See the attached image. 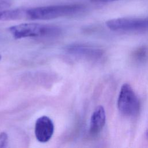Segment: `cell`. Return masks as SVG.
I'll use <instances>...</instances> for the list:
<instances>
[{
  "label": "cell",
  "instance_id": "cell-9",
  "mask_svg": "<svg viewBox=\"0 0 148 148\" xmlns=\"http://www.w3.org/2000/svg\"><path fill=\"white\" fill-rule=\"evenodd\" d=\"M147 49L146 47H140L134 53V58L138 61L144 60L147 54Z\"/></svg>",
  "mask_w": 148,
  "mask_h": 148
},
{
  "label": "cell",
  "instance_id": "cell-14",
  "mask_svg": "<svg viewBox=\"0 0 148 148\" xmlns=\"http://www.w3.org/2000/svg\"><path fill=\"white\" fill-rule=\"evenodd\" d=\"M1 58H2V57H1V55L0 54V60H1Z\"/></svg>",
  "mask_w": 148,
  "mask_h": 148
},
{
  "label": "cell",
  "instance_id": "cell-6",
  "mask_svg": "<svg viewBox=\"0 0 148 148\" xmlns=\"http://www.w3.org/2000/svg\"><path fill=\"white\" fill-rule=\"evenodd\" d=\"M67 51L75 56L89 59H97L102 55L100 49L78 45L68 46Z\"/></svg>",
  "mask_w": 148,
  "mask_h": 148
},
{
  "label": "cell",
  "instance_id": "cell-2",
  "mask_svg": "<svg viewBox=\"0 0 148 148\" xmlns=\"http://www.w3.org/2000/svg\"><path fill=\"white\" fill-rule=\"evenodd\" d=\"M8 31L15 39L29 37H47L58 35L59 27L36 23H22L8 28Z\"/></svg>",
  "mask_w": 148,
  "mask_h": 148
},
{
  "label": "cell",
  "instance_id": "cell-11",
  "mask_svg": "<svg viewBox=\"0 0 148 148\" xmlns=\"http://www.w3.org/2000/svg\"><path fill=\"white\" fill-rule=\"evenodd\" d=\"M10 1L8 0H0V10L7 9L11 6Z\"/></svg>",
  "mask_w": 148,
  "mask_h": 148
},
{
  "label": "cell",
  "instance_id": "cell-12",
  "mask_svg": "<svg viewBox=\"0 0 148 148\" xmlns=\"http://www.w3.org/2000/svg\"><path fill=\"white\" fill-rule=\"evenodd\" d=\"M89 1L95 3H105L113 2V1H119V0H89Z\"/></svg>",
  "mask_w": 148,
  "mask_h": 148
},
{
  "label": "cell",
  "instance_id": "cell-13",
  "mask_svg": "<svg viewBox=\"0 0 148 148\" xmlns=\"http://www.w3.org/2000/svg\"><path fill=\"white\" fill-rule=\"evenodd\" d=\"M146 138L148 139V128L147 129L146 132Z\"/></svg>",
  "mask_w": 148,
  "mask_h": 148
},
{
  "label": "cell",
  "instance_id": "cell-5",
  "mask_svg": "<svg viewBox=\"0 0 148 148\" xmlns=\"http://www.w3.org/2000/svg\"><path fill=\"white\" fill-rule=\"evenodd\" d=\"M54 131V123L49 117L42 116L36 120L34 132L35 137L39 142L46 143L49 141Z\"/></svg>",
  "mask_w": 148,
  "mask_h": 148
},
{
  "label": "cell",
  "instance_id": "cell-3",
  "mask_svg": "<svg viewBox=\"0 0 148 148\" xmlns=\"http://www.w3.org/2000/svg\"><path fill=\"white\" fill-rule=\"evenodd\" d=\"M117 107L121 114L126 116H136L140 109V102L132 87L124 84L117 99Z\"/></svg>",
  "mask_w": 148,
  "mask_h": 148
},
{
  "label": "cell",
  "instance_id": "cell-4",
  "mask_svg": "<svg viewBox=\"0 0 148 148\" xmlns=\"http://www.w3.org/2000/svg\"><path fill=\"white\" fill-rule=\"evenodd\" d=\"M108 28L114 31H136L148 30V17L144 18L121 17L106 22Z\"/></svg>",
  "mask_w": 148,
  "mask_h": 148
},
{
  "label": "cell",
  "instance_id": "cell-7",
  "mask_svg": "<svg viewBox=\"0 0 148 148\" xmlns=\"http://www.w3.org/2000/svg\"><path fill=\"white\" fill-rule=\"evenodd\" d=\"M106 121V113L102 106H98L93 112L90 123V132L92 135L99 134L103 128Z\"/></svg>",
  "mask_w": 148,
  "mask_h": 148
},
{
  "label": "cell",
  "instance_id": "cell-1",
  "mask_svg": "<svg viewBox=\"0 0 148 148\" xmlns=\"http://www.w3.org/2000/svg\"><path fill=\"white\" fill-rule=\"evenodd\" d=\"M82 3L51 5L27 9L25 18L29 20H50L61 17L74 16L84 10Z\"/></svg>",
  "mask_w": 148,
  "mask_h": 148
},
{
  "label": "cell",
  "instance_id": "cell-8",
  "mask_svg": "<svg viewBox=\"0 0 148 148\" xmlns=\"http://www.w3.org/2000/svg\"><path fill=\"white\" fill-rule=\"evenodd\" d=\"M25 8L5 9L0 10V21H10L25 18Z\"/></svg>",
  "mask_w": 148,
  "mask_h": 148
},
{
  "label": "cell",
  "instance_id": "cell-10",
  "mask_svg": "<svg viewBox=\"0 0 148 148\" xmlns=\"http://www.w3.org/2000/svg\"><path fill=\"white\" fill-rule=\"evenodd\" d=\"M8 136L5 132L0 133V147H5L8 144Z\"/></svg>",
  "mask_w": 148,
  "mask_h": 148
}]
</instances>
